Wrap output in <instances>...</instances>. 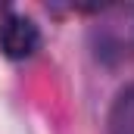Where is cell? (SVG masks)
Returning <instances> with one entry per match:
<instances>
[{
    "mask_svg": "<svg viewBox=\"0 0 134 134\" xmlns=\"http://www.w3.org/2000/svg\"><path fill=\"white\" fill-rule=\"evenodd\" d=\"M94 50L106 63L128 59L134 53V6H112L94 25Z\"/></svg>",
    "mask_w": 134,
    "mask_h": 134,
    "instance_id": "6da1fadb",
    "label": "cell"
},
{
    "mask_svg": "<svg viewBox=\"0 0 134 134\" xmlns=\"http://www.w3.org/2000/svg\"><path fill=\"white\" fill-rule=\"evenodd\" d=\"M41 47V31L25 16H6L0 22V50L9 59H28Z\"/></svg>",
    "mask_w": 134,
    "mask_h": 134,
    "instance_id": "7a4b0ae2",
    "label": "cell"
},
{
    "mask_svg": "<svg viewBox=\"0 0 134 134\" xmlns=\"http://www.w3.org/2000/svg\"><path fill=\"white\" fill-rule=\"evenodd\" d=\"M109 134H134V84L119 94L109 112Z\"/></svg>",
    "mask_w": 134,
    "mask_h": 134,
    "instance_id": "3957f363",
    "label": "cell"
}]
</instances>
